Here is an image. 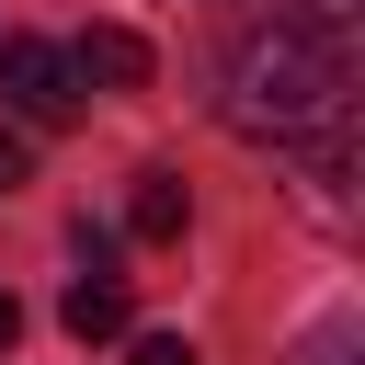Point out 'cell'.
I'll return each instance as SVG.
<instances>
[{"instance_id":"6da1fadb","label":"cell","mask_w":365,"mask_h":365,"mask_svg":"<svg viewBox=\"0 0 365 365\" xmlns=\"http://www.w3.org/2000/svg\"><path fill=\"white\" fill-rule=\"evenodd\" d=\"M217 114H228L240 137H262V148H342V114H354V57H342V34L308 23V11L251 23V34L228 46V68H217Z\"/></svg>"},{"instance_id":"7a4b0ae2","label":"cell","mask_w":365,"mask_h":365,"mask_svg":"<svg viewBox=\"0 0 365 365\" xmlns=\"http://www.w3.org/2000/svg\"><path fill=\"white\" fill-rule=\"evenodd\" d=\"M0 103H11L23 125H68V114H80V68H68V46H46V34H0Z\"/></svg>"},{"instance_id":"3957f363","label":"cell","mask_w":365,"mask_h":365,"mask_svg":"<svg viewBox=\"0 0 365 365\" xmlns=\"http://www.w3.org/2000/svg\"><path fill=\"white\" fill-rule=\"evenodd\" d=\"M68 68H80V91H137V80H148V46H137L125 23H91V34L68 46Z\"/></svg>"},{"instance_id":"277c9868","label":"cell","mask_w":365,"mask_h":365,"mask_svg":"<svg viewBox=\"0 0 365 365\" xmlns=\"http://www.w3.org/2000/svg\"><path fill=\"white\" fill-rule=\"evenodd\" d=\"M57 319H68L80 342H125V274H91V262H80V285L57 297Z\"/></svg>"},{"instance_id":"5b68a950","label":"cell","mask_w":365,"mask_h":365,"mask_svg":"<svg viewBox=\"0 0 365 365\" xmlns=\"http://www.w3.org/2000/svg\"><path fill=\"white\" fill-rule=\"evenodd\" d=\"M182 217H194L182 171H137V194H125V228H137V240H182Z\"/></svg>"},{"instance_id":"8992f818","label":"cell","mask_w":365,"mask_h":365,"mask_svg":"<svg viewBox=\"0 0 365 365\" xmlns=\"http://www.w3.org/2000/svg\"><path fill=\"white\" fill-rule=\"evenodd\" d=\"M125 365H205V354H194L182 331H137V342H125Z\"/></svg>"},{"instance_id":"52a82bcc","label":"cell","mask_w":365,"mask_h":365,"mask_svg":"<svg viewBox=\"0 0 365 365\" xmlns=\"http://www.w3.org/2000/svg\"><path fill=\"white\" fill-rule=\"evenodd\" d=\"M11 182H23V137L0 125V194H11Z\"/></svg>"},{"instance_id":"ba28073f","label":"cell","mask_w":365,"mask_h":365,"mask_svg":"<svg viewBox=\"0 0 365 365\" xmlns=\"http://www.w3.org/2000/svg\"><path fill=\"white\" fill-rule=\"evenodd\" d=\"M11 342H23V297L0 285V354H11Z\"/></svg>"}]
</instances>
